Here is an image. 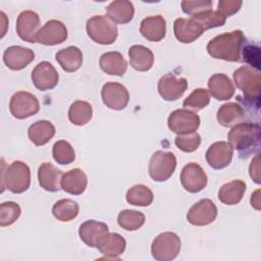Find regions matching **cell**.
<instances>
[{"label": "cell", "instance_id": "6da1fadb", "mask_svg": "<svg viewBox=\"0 0 261 261\" xmlns=\"http://www.w3.org/2000/svg\"><path fill=\"white\" fill-rule=\"evenodd\" d=\"M247 40L241 30L223 33L207 44V52L215 59H222L229 62L241 61L242 51Z\"/></svg>", "mask_w": 261, "mask_h": 261}, {"label": "cell", "instance_id": "7a4b0ae2", "mask_svg": "<svg viewBox=\"0 0 261 261\" xmlns=\"http://www.w3.org/2000/svg\"><path fill=\"white\" fill-rule=\"evenodd\" d=\"M233 81L239 90L243 92L244 97L238 96L237 99L242 105L255 107L256 110L260 106V90L261 75L257 70L249 65H242L233 71Z\"/></svg>", "mask_w": 261, "mask_h": 261}, {"label": "cell", "instance_id": "3957f363", "mask_svg": "<svg viewBox=\"0 0 261 261\" xmlns=\"http://www.w3.org/2000/svg\"><path fill=\"white\" fill-rule=\"evenodd\" d=\"M227 139L241 158H248L259 150L260 125L254 122H241L231 127L227 134Z\"/></svg>", "mask_w": 261, "mask_h": 261}, {"label": "cell", "instance_id": "277c9868", "mask_svg": "<svg viewBox=\"0 0 261 261\" xmlns=\"http://www.w3.org/2000/svg\"><path fill=\"white\" fill-rule=\"evenodd\" d=\"M5 167L4 159H2L1 172V192L6 188L13 194H20L30 188L31 170L30 167L22 161H13L9 166Z\"/></svg>", "mask_w": 261, "mask_h": 261}, {"label": "cell", "instance_id": "5b68a950", "mask_svg": "<svg viewBox=\"0 0 261 261\" xmlns=\"http://www.w3.org/2000/svg\"><path fill=\"white\" fill-rule=\"evenodd\" d=\"M88 36L101 45H110L115 42L118 34L117 27L106 15H94L87 20Z\"/></svg>", "mask_w": 261, "mask_h": 261}, {"label": "cell", "instance_id": "8992f818", "mask_svg": "<svg viewBox=\"0 0 261 261\" xmlns=\"http://www.w3.org/2000/svg\"><path fill=\"white\" fill-rule=\"evenodd\" d=\"M180 251V239L172 231L158 234L152 242L151 253L157 261H170L177 257Z\"/></svg>", "mask_w": 261, "mask_h": 261}, {"label": "cell", "instance_id": "52a82bcc", "mask_svg": "<svg viewBox=\"0 0 261 261\" xmlns=\"http://www.w3.org/2000/svg\"><path fill=\"white\" fill-rule=\"evenodd\" d=\"M176 167V158L172 152L156 151L149 161V174L155 181H165L174 172Z\"/></svg>", "mask_w": 261, "mask_h": 261}, {"label": "cell", "instance_id": "ba28073f", "mask_svg": "<svg viewBox=\"0 0 261 261\" xmlns=\"http://www.w3.org/2000/svg\"><path fill=\"white\" fill-rule=\"evenodd\" d=\"M40 103L38 98L25 91L14 93L9 102V111L11 115L17 119H24L38 113Z\"/></svg>", "mask_w": 261, "mask_h": 261}, {"label": "cell", "instance_id": "9c48e42d", "mask_svg": "<svg viewBox=\"0 0 261 261\" xmlns=\"http://www.w3.org/2000/svg\"><path fill=\"white\" fill-rule=\"evenodd\" d=\"M169 129L177 135L194 133L200 125V117L189 109H176L172 111L167 119Z\"/></svg>", "mask_w": 261, "mask_h": 261}, {"label": "cell", "instance_id": "30bf717a", "mask_svg": "<svg viewBox=\"0 0 261 261\" xmlns=\"http://www.w3.org/2000/svg\"><path fill=\"white\" fill-rule=\"evenodd\" d=\"M207 174L204 169L195 162H190L184 166L180 172V182L182 188L190 193H199L207 186Z\"/></svg>", "mask_w": 261, "mask_h": 261}, {"label": "cell", "instance_id": "8fae6325", "mask_svg": "<svg viewBox=\"0 0 261 261\" xmlns=\"http://www.w3.org/2000/svg\"><path fill=\"white\" fill-rule=\"evenodd\" d=\"M101 97L103 103L113 110L124 109L129 100V94L126 88L119 83L113 82L106 83L102 87Z\"/></svg>", "mask_w": 261, "mask_h": 261}, {"label": "cell", "instance_id": "7c38bea8", "mask_svg": "<svg viewBox=\"0 0 261 261\" xmlns=\"http://www.w3.org/2000/svg\"><path fill=\"white\" fill-rule=\"evenodd\" d=\"M216 216V205L210 199H202L190 208L187 219L193 225L204 226L212 223Z\"/></svg>", "mask_w": 261, "mask_h": 261}, {"label": "cell", "instance_id": "4fadbf2b", "mask_svg": "<svg viewBox=\"0 0 261 261\" xmlns=\"http://www.w3.org/2000/svg\"><path fill=\"white\" fill-rule=\"evenodd\" d=\"M158 93L166 101H175L179 99L188 88V81L185 77H176L168 72L158 81Z\"/></svg>", "mask_w": 261, "mask_h": 261}, {"label": "cell", "instance_id": "5bb4252c", "mask_svg": "<svg viewBox=\"0 0 261 261\" xmlns=\"http://www.w3.org/2000/svg\"><path fill=\"white\" fill-rule=\"evenodd\" d=\"M31 77L34 86L40 91H47L55 88L59 81L57 70L48 61L38 63L33 69Z\"/></svg>", "mask_w": 261, "mask_h": 261}, {"label": "cell", "instance_id": "9a60e30c", "mask_svg": "<svg viewBox=\"0 0 261 261\" xmlns=\"http://www.w3.org/2000/svg\"><path fill=\"white\" fill-rule=\"evenodd\" d=\"M40 17L33 10H24L16 19V33L18 37L29 43H36V37L40 30Z\"/></svg>", "mask_w": 261, "mask_h": 261}, {"label": "cell", "instance_id": "2e32d148", "mask_svg": "<svg viewBox=\"0 0 261 261\" xmlns=\"http://www.w3.org/2000/svg\"><path fill=\"white\" fill-rule=\"evenodd\" d=\"M67 39V29L65 24L57 19L47 21L38 32L36 40L40 44L54 46L63 43Z\"/></svg>", "mask_w": 261, "mask_h": 261}, {"label": "cell", "instance_id": "e0dca14e", "mask_svg": "<svg viewBox=\"0 0 261 261\" xmlns=\"http://www.w3.org/2000/svg\"><path fill=\"white\" fill-rule=\"evenodd\" d=\"M233 155V148L229 143L220 141L213 143L206 151L205 158L213 169H222L229 165Z\"/></svg>", "mask_w": 261, "mask_h": 261}, {"label": "cell", "instance_id": "ac0fdd59", "mask_svg": "<svg viewBox=\"0 0 261 261\" xmlns=\"http://www.w3.org/2000/svg\"><path fill=\"white\" fill-rule=\"evenodd\" d=\"M35 59V53L30 48L10 46L3 53L5 65L12 70H20Z\"/></svg>", "mask_w": 261, "mask_h": 261}, {"label": "cell", "instance_id": "d6986e66", "mask_svg": "<svg viewBox=\"0 0 261 261\" xmlns=\"http://www.w3.org/2000/svg\"><path fill=\"white\" fill-rule=\"evenodd\" d=\"M175 38L185 44L196 41L204 32L202 27L192 18H176L173 23Z\"/></svg>", "mask_w": 261, "mask_h": 261}, {"label": "cell", "instance_id": "ffe728a7", "mask_svg": "<svg viewBox=\"0 0 261 261\" xmlns=\"http://www.w3.org/2000/svg\"><path fill=\"white\" fill-rule=\"evenodd\" d=\"M126 247L123 237L116 232H108L98 242L96 248L108 259H118Z\"/></svg>", "mask_w": 261, "mask_h": 261}, {"label": "cell", "instance_id": "44dd1931", "mask_svg": "<svg viewBox=\"0 0 261 261\" xmlns=\"http://www.w3.org/2000/svg\"><path fill=\"white\" fill-rule=\"evenodd\" d=\"M140 33L150 42H159L166 35V21L162 15L145 17L141 21Z\"/></svg>", "mask_w": 261, "mask_h": 261}, {"label": "cell", "instance_id": "7402d4cb", "mask_svg": "<svg viewBox=\"0 0 261 261\" xmlns=\"http://www.w3.org/2000/svg\"><path fill=\"white\" fill-rule=\"evenodd\" d=\"M108 232L109 228L106 223L93 219L83 222L79 228V234L81 240L87 246L95 248L101 238Z\"/></svg>", "mask_w": 261, "mask_h": 261}, {"label": "cell", "instance_id": "603a6c76", "mask_svg": "<svg viewBox=\"0 0 261 261\" xmlns=\"http://www.w3.org/2000/svg\"><path fill=\"white\" fill-rule=\"evenodd\" d=\"M63 173L50 162H44L38 169V179L41 188L48 192H57L61 189Z\"/></svg>", "mask_w": 261, "mask_h": 261}, {"label": "cell", "instance_id": "cb8c5ba5", "mask_svg": "<svg viewBox=\"0 0 261 261\" xmlns=\"http://www.w3.org/2000/svg\"><path fill=\"white\" fill-rule=\"evenodd\" d=\"M207 85L210 94L216 100H229L234 94V86L230 79L224 73H215L211 75Z\"/></svg>", "mask_w": 261, "mask_h": 261}, {"label": "cell", "instance_id": "d4e9b609", "mask_svg": "<svg viewBox=\"0 0 261 261\" xmlns=\"http://www.w3.org/2000/svg\"><path fill=\"white\" fill-rule=\"evenodd\" d=\"M217 121L224 127H232L246 119L243 105L234 102H228L221 105L216 114Z\"/></svg>", "mask_w": 261, "mask_h": 261}, {"label": "cell", "instance_id": "484cf974", "mask_svg": "<svg viewBox=\"0 0 261 261\" xmlns=\"http://www.w3.org/2000/svg\"><path fill=\"white\" fill-rule=\"evenodd\" d=\"M88 185V177L81 168H73L63 173L61 178V189L71 195H81Z\"/></svg>", "mask_w": 261, "mask_h": 261}, {"label": "cell", "instance_id": "4316f807", "mask_svg": "<svg viewBox=\"0 0 261 261\" xmlns=\"http://www.w3.org/2000/svg\"><path fill=\"white\" fill-rule=\"evenodd\" d=\"M101 69L110 75L122 76L127 68V62L121 55L116 51H110L103 53L99 60Z\"/></svg>", "mask_w": 261, "mask_h": 261}, {"label": "cell", "instance_id": "83f0119b", "mask_svg": "<svg viewBox=\"0 0 261 261\" xmlns=\"http://www.w3.org/2000/svg\"><path fill=\"white\" fill-rule=\"evenodd\" d=\"M130 65L138 71H148L154 63L153 52L143 45H133L128 49Z\"/></svg>", "mask_w": 261, "mask_h": 261}, {"label": "cell", "instance_id": "f1b7e54d", "mask_svg": "<svg viewBox=\"0 0 261 261\" xmlns=\"http://www.w3.org/2000/svg\"><path fill=\"white\" fill-rule=\"evenodd\" d=\"M55 58L61 68L66 72L76 71L83 63V53L81 49L75 46H69L59 50Z\"/></svg>", "mask_w": 261, "mask_h": 261}, {"label": "cell", "instance_id": "f546056e", "mask_svg": "<svg viewBox=\"0 0 261 261\" xmlns=\"http://www.w3.org/2000/svg\"><path fill=\"white\" fill-rule=\"evenodd\" d=\"M107 16L115 23H127L135 14L134 4L128 0H116L111 2L107 8Z\"/></svg>", "mask_w": 261, "mask_h": 261}, {"label": "cell", "instance_id": "4dcf8cb0", "mask_svg": "<svg viewBox=\"0 0 261 261\" xmlns=\"http://www.w3.org/2000/svg\"><path fill=\"white\" fill-rule=\"evenodd\" d=\"M246 192V184L243 180L234 179L226 182L218 191V199L225 205H237L243 199Z\"/></svg>", "mask_w": 261, "mask_h": 261}, {"label": "cell", "instance_id": "1f68e13d", "mask_svg": "<svg viewBox=\"0 0 261 261\" xmlns=\"http://www.w3.org/2000/svg\"><path fill=\"white\" fill-rule=\"evenodd\" d=\"M55 135V126L48 120H38L30 125L28 136L36 146L47 144Z\"/></svg>", "mask_w": 261, "mask_h": 261}, {"label": "cell", "instance_id": "d6a6232c", "mask_svg": "<svg viewBox=\"0 0 261 261\" xmlns=\"http://www.w3.org/2000/svg\"><path fill=\"white\" fill-rule=\"evenodd\" d=\"M93 115L92 105L87 101L76 100L71 103L68 109V119L74 125H85Z\"/></svg>", "mask_w": 261, "mask_h": 261}, {"label": "cell", "instance_id": "836d02e7", "mask_svg": "<svg viewBox=\"0 0 261 261\" xmlns=\"http://www.w3.org/2000/svg\"><path fill=\"white\" fill-rule=\"evenodd\" d=\"M125 199L130 205L146 207L152 204L154 200V195L147 186L135 185L127 190Z\"/></svg>", "mask_w": 261, "mask_h": 261}, {"label": "cell", "instance_id": "e575fe53", "mask_svg": "<svg viewBox=\"0 0 261 261\" xmlns=\"http://www.w3.org/2000/svg\"><path fill=\"white\" fill-rule=\"evenodd\" d=\"M79 205L71 199H61L52 207L54 217L62 222H67L74 219L79 214Z\"/></svg>", "mask_w": 261, "mask_h": 261}, {"label": "cell", "instance_id": "d590c367", "mask_svg": "<svg viewBox=\"0 0 261 261\" xmlns=\"http://www.w3.org/2000/svg\"><path fill=\"white\" fill-rule=\"evenodd\" d=\"M191 18L194 19L197 23H199L204 30V32L209 29L221 27L226 21V18L222 14H220L217 10H212V8L201 11L191 16Z\"/></svg>", "mask_w": 261, "mask_h": 261}, {"label": "cell", "instance_id": "8d00e7d4", "mask_svg": "<svg viewBox=\"0 0 261 261\" xmlns=\"http://www.w3.org/2000/svg\"><path fill=\"white\" fill-rule=\"evenodd\" d=\"M117 222L125 230H137L145 223V215L137 210H122L117 216Z\"/></svg>", "mask_w": 261, "mask_h": 261}, {"label": "cell", "instance_id": "74e56055", "mask_svg": "<svg viewBox=\"0 0 261 261\" xmlns=\"http://www.w3.org/2000/svg\"><path fill=\"white\" fill-rule=\"evenodd\" d=\"M52 155L54 160L61 165L70 164L75 159V153L72 146L64 140H59L53 145Z\"/></svg>", "mask_w": 261, "mask_h": 261}, {"label": "cell", "instance_id": "f35d334b", "mask_svg": "<svg viewBox=\"0 0 261 261\" xmlns=\"http://www.w3.org/2000/svg\"><path fill=\"white\" fill-rule=\"evenodd\" d=\"M210 102V95L207 90L203 88L195 89L182 102L185 108L193 110H201L205 108Z\"/></svg>", "mask_w": 261, "mask_h": 261}, {"label": "cell", "instance_id": "ab89813d", "mask_svg": "<svg viewBox=\"0 0 261 261\" xmlns=\"http://www.w3.org/2000/svg\"><path fill=\"white\" fill-rule=\"evenodd\" d=\"M21 209L15 202H4L0 205V225L8 226L19 217Z\"/></svg>", "mask_w": 261, "mask_h": 261}, {"label": "cell", "instance_id": "60d3db41", "mask_svg": "<svg viewBox=\"0 0 261 261\" xmlns=\"http://www.w3.org/2000/svg\"><path fill=\"white\" fill-rule=\"evenodd\" d=\"M175 146L182 152L191 153L196 151L201 144V137L197 132L177 135L174 140Z\"/></svg>", "mask_w": 261, "mask_h": 261}, {"label": "cell", "instance_id": "b9f144b4", "mask_svg": "<svg viewBox=\"0 0 261 261\" xmlns=\"http://www.w3.org/2000/svg\"><path fill=\"white\" fill-rule=\"evenodd\" d=\"M260 53H259V47L254 46L252 44H247L244 46L241 56V61L249 63L251 67L260 70Z\"/></svg>", "mask_w": 261, "mask_h": 261}, {"label": "cell", "instance_id": "7bdbcfd3", "mask_svg": "<svg viewBox=\"0 0 261 261\" xmlns=\"http://www.w3.org/2000/svg\"><path fill=\"white\" fill-rule=\"evenodd\" d=\"M213 2L211 0H194L181 1V9L185 13L193 16L201 11L211 9Z\"/></svg>", "mask_w": 261, "mask_h": 261}, {"label": "cell", "instance_id": "ee69618b", "mask_svg": "<svg viewBox=\"0 0 261 261\" xmlns=\"http://www.w3.org/2000/svg\"><path fill=\"white\" fill-rule=\"evenodd\" d=\"M243 5L241 0H220L217 5V11L225 18L237 13Z\"/></svg>", "mask_w": 261, "mask_h": 261}, {"label": "cell", "instance_id": "f6af8a7d", "mask_svg": "<svg viewBox=\"0 0 261 261\" xmlns=\"http://www.w3.org/2000/svg\"><path fill=\"white\" fill-rule=\"evenodd\" d=\"M249 172H250V176L251 178L257 184L259 185L261 182L260 180V161H259V155H256L249 167Z\"/></svg>", "mask_w": 261, "mask_h": 261}, {"label": "cell", "instance_id": "bcb514c9", "mask_svg": "<svg viewBox=\"0 0 261 261\" xmlns=\"http://www.w3.org/2000/svg\"><path fill=\"white\" fill-rule=\"evenodd\" d=\"M260 190L255 191L251 196V206L256 210H260Z\"/></svg>", "mask_w": 261, "mask_h": 261}]
</instances>
